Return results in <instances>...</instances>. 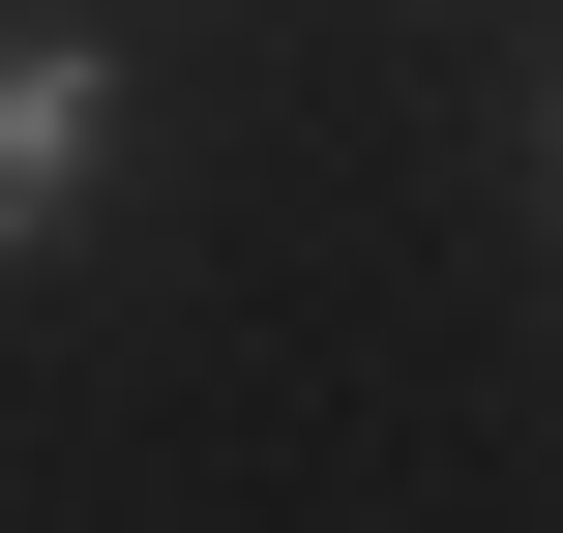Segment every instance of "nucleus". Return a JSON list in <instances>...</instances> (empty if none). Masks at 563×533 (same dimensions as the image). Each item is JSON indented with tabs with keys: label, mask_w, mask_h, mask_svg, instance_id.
<instances>
[{
	"label": "nucleus",
	"mask_w": 563,
	"mask_h": 533,
	"mask_svg": "<svg viewBox=\"0 0 563 533\" xmlns=\"http://www.w3.org/2000/svg\"><path fill=\"white\" fill-rule=\"evenodd\" d=\"M89 178H119V59H89V30H30V59H0V267H30V237H89Z\"/></svg>",
	"instance_id": "nucleus-1"
}]
</instances>
